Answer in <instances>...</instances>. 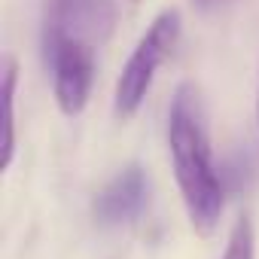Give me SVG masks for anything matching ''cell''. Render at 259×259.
Here are the masks:
<instances>
[{"mask_svg": "<svg viewBox=\"0 0 259 259\" xmlns=\"http://www.w3.org/2000/svg\"><path fill=\"white\" fill-rule=\"evenodd\" d=\"M150 195V180L141 165H125L119 174H113L92 201V217L104 229H116L141 217Z\"/></svg>", "mask_w": 259, "mask_h": 259, "instance_id": "obj_5", "label": "cell"}, {"mask_svg": "<svg viewBox=\"0 0 259 259\" xmlns=\"http://www.w3.org/2000/svg\"><path fill=\"white\" fill-rule=\"evenodd\" d=\"M16 82H19V64L16 58L4 61V76H0V98H4V141H0V168L13 165V153H16Z\"/></svg>", "mask_w": 259, "mask_h": 259, "instance_id": "obj_6", "label": "cell"}, {"mask_svg": "<svg viewBox=\"0 0 259 259\" xmlns=\"http://www.w3.org/2000/svg\"><path fill=\"white\" fill-rule=\"evenodd\" d=\"M116 25V0H46L43 10V61L64 40L104 43Z\"/></svg>", "mask_w": 259, "mask_h": 259, "instance_id": "obj_3", "label": "cell"}, {"mask_svg": "<svg viewBox=\"0 0 259 259\" xmlns=\"http://www.w3.org/2000/svg\"><path fill=\"white\" fill-rule=\"evenodd\" d=\"M168 153L186 217L198 235H210L223 217V180L213 165L201 92L180 82L168 107Z\"/></svg>", "mask_w": 259, "mask_h": 259, "instance_id": "obj_1", "label": "cell"}, {"mask_svg": "<svg viewBox=\"0 0 259 259\" xmlns=\"http://www.w3.org/2000/svg\"><path fill=\"white\" fill-rule=\"evenodd\" d=\"M256 119H259V92H256Z\"/></svg>", "mask_w": 259, "mask_h": 259, "instance_id": "obj_9", "label": "cell"}, {"mask_svg": "<svg viewBox=\"0 0 259 259\" xmlns=\"http://www.w3.org/2000/svg\"><path fill=\"white\" fill-rule=\"evenodd\" d=\"M220 259H256V232H253V220L247 213H241L235 220Z\"/></svg>", "mask_w": 259, "mask_h": 259, "instance_id": "obj_7", "label": "cell"}, {"mask_svg": "<svg viewBox=\"0 0 259 259\" xmlns=\"http://www.w3.org/2000/svg\"><path fill=\"white\" fill-rule=\"evenodd\" d=\"M192 4L198 7V10H204V13H210V10H220V7H226L229 0H192Z\"/></svg>", "mask_w": 259, "mask_h": 259, "instance_id": "obj_8", "label": "cell"}, {"mask_svg": "<svg viewBox=\"0 0 259 259\" xmlns=\"http://www.w3.org/2000/svg\"><path fill=\"white\" fill-rule=\"evenodd\" d=\"M177 40H180V13L177 10H162L150 22L144 37L138 40V46H135L132 55H128V61L122 64V73H119L116 89H113V113H116V119L128 122V119L138 116V110L144 107V101H147V95L153 89L156 70L174 52Z\"/></svg>", "mask_w": 259, "mask_h": 259, "instance_id": "obj_2", "label": "cell"}, {"mask_svg": "<svg viewBox=\"0 0 259 259\" xmlns=\"http://www.w3.org/2000/svg\"><path fill=\"white\" fill-rule=\"evenodd\" d=\"M132 4H138V0H132Z\"/></svg>", "mask_w": 259, "mask_h": 259, "instance_id": "obj_10", "label": "cell"}, {"mask_svg": "<svg viewBox=\"0 0 259 259\" xmlns=\"http://www.w3.org/2000/svg\"><path fill=\"white\" fill-rule=\"evenodd\" d=\"M52 70L55 104L64 116H79L95 82V46L85 40H64L46 61Z\"/></svg>", "mask_w": 259, "mask_h": 259, "instance_id": "obj_4", "label": "cell"}]
</instances>
